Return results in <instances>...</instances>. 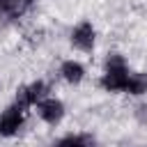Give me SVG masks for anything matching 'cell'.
Returning <instances> with one entry per match:
<instances>
[{
    "label": "cell",
    "mask_w": 147,
    "mask_h": 147,
    "mask_svg": "<svg viewBox=\"0 0 147 147\" xmlns=\"http://www.w3.org/2000/svg\"><path fill=\"white\" fill-rule=\"evenodd\" d=\"M126 83H129V74H126L124 57L122 55H108L106 76L101 78V85L110 92H117V90H126Z\"/></svg>",
    "instance_id": "1"
},
{
    "label": "cell",
    "mask_w": 147,
    "mask_h": 147,
    "mask_svg": "<svg viewBox=\"0 0 147 147\" xmlns=\"http://www.w3.org/2000/svg\"><path fill=\"white\" fill-rule=\"evenodd\" d=\"M21 124H23V108L9 106L0 115V136H14Z\"/></svg>",
    "instance_id": "2"
},
{
    "label": "cell",
    "mask_w": 147,
    "mask_h": 147,
    "mask_svg": "<svg viewBox=\"0 0 147 147\" xmlns=\"http://www.w3.org/2000/svg\"><path fill=\"white\" fill-rule=\"evenodd\" d=\"M44 94H46V85H44L41 80H37V83H32V85H28V87L18 90L16 106H18V108H28V106L37 103V101H39Z\"/></svg>",
    "instance_id": "3"
},
{
    "label": "cell",
    "mask_w": 147,
    "mask_h": 147,
    "mask_svg": "<svg viewBox=\"0 0 147 147\" xmlns=\"http://www.w3.org/2000/svg\"><path fill=\"white\" fill-rule=\"evenodd\" d=\"M37 110H39V117H41L44 122H48V124H57V122L62 119V115H64V106H62V101H57V99H46V101H41V103L37 106Z\"/></svg>",
    "instance_id": "4"
},
{
    "label": "cell",
    "mask_w": 147,
    "mask_h": 147,
    "mask_svg": "<svg viewBox=\"0 0 147 147\" xmlns=\"http://www.w3.org/2000/svg\"><path fill=\"white\" fill-rule=\"evenodd\" d=\"M71 41H74V46L80 48V51H92V46H94V28H92L90 23H80V25L71 32Z\"/></svg>",
    "instance_id": "5"
},
{
    "label": "cell",
    "mask_w": 147,
    "mask_h": 147,
    "mask_svg": "<svg viewBox=\"0 0 147 147\" xmlns=\"http://www.w3.org/2000/svg\"><path fill=\"white\" fill-rule=\"evenodd\" d=\"M83 74H85V69H83L78 62H74V60H69V62L62 64V76H64V80H69V83H80V80H83Z\"/></svg>",
    "instance_id": "6"
},
{
    "label": "cell",
    "mask_w": 147,
    "mask_h": 147,
    "mask_svg": "<svg viewBox=\"0 0 147 147\" xmlns=\"http://www.w3.org/2000/svg\"><path fill=\"white\" fill-rule=\"evenodd\" d=\"M55 147H94V138L92 136H67Z\"/></svg>",
    "instance_id": "7"
},
{
    "label": "cell",
    "mask_w": 147,
    "mask_h": 147,
    "mask_svg": "<svg viewBox=\"0 0 147 147\" xmlns=\"http://www.w3.org/2000/svg\"><path fill=\"white\" fill-rule=\"evenodd\" d=\"M126 92H131V94H145V92H147V76H145V74H133V76H129Z\"/></svg>",
    "instance_id": "8"
}]
</instances>
